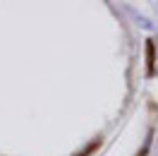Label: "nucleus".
Here are the masks:
<instances>
[{
  "label": "nucleus",
  "mask_w": 158,
  "mask_h": 156,
  "mask_svg": "<svg viewBox=\"0 0 158 156\" xmlns=\"http://www.w3.org/2000/svg\"><path fill=\"white\" fill-rule=\"evenodd\" d=\"M156 75V39H146V77Z\"/></svg>",
  "instance_id": "obj_1"
},
{
  "label": "nucleus",
  "mask_w": 158,
  "mask_h": 156,
  "mask_svg": "<svg viewBox=\"0 0 158 156\" xmlns=\"http://www.w3.org/2000/svg\"><path fill=\"white\" fill-rule=\"evenodd\" d=\"M101 144H103V139H101V137H94V139H91V142H89L86 146H84V149L74 151L72 156H91L94 151H98V149H101Z\"/></svg>",
  "instance_id": "obj_2"
},
{
  "label": "nucleus",
  "mask_w": 158,
  "mask_h": 156,
  "mask_svg": "<svg viewBox=\"0 0 158 156\" xmlns=\"http://www.w3.org/2000/svg\"><path fill=\"white\" fill-rule=\"evenodd\" d=\"M151 137H153V132H148V137L144 139V146L137 151V156H148V149H151Z\"/></svg>",
  "instance_id": "obj_3"
}]
</instances>
